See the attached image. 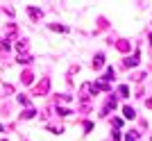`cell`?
<instances>
[{
	"label": "cell",
	"mask_w": 152,
	"mask_h": 141,
	"mask_svg": "<svg viewBox=\"0 0 152 141\" xmlns=\"http://www.w3.org/2000/svg\"><path fill=\"white\" fill-rule=\"evenodd\" d=\"M48 89H50V80H48V77H43V80L34 87V96H45V93H48Z\"/></svg>",
	"instance_id": "1"
},
{
	"label": "cell",
	"mask_w": 152,
	"mask_h": 141,
	"mask_svg": "<svg viewBox=\"0 0 152 141\" xmlns=\"http://www.w3.org/2000/svg\"><path fill=\"white\" fill-rule=\"evenodd\" d=\"M136 64H139V52H134L132 57L125 59V66H136Z\"/></svg>",
	"instance_id": "2"
},
{
	"label": "cell",
	"mask_w": 152,
	"mask_h": 141,
	"mask_svg": "<svg viewBox=\"0 0 152 141\" xmlns=\"http://www.w3.org/2000/svg\"><path fill=\"white\" fill-rule=\"evenodd\" d=\"M102 66H104V55H98V57L93 59V68L98 70V68H102Z\"/></svg>",
	"instance_id": "3"
},
{
	"label": "cell",
	"mask_w": 152,
	"mask_h": 141,
	"mask_svg": "<svg viewBox=\"0 0 152 141\" xmlns=\"http://www.w3.org/2000/svg\"><path fill=\"white\" fill-rule=\"evenodd\" d=\"M32 80H34V75H32L30 70H25V73L20 75V82H23V84H32Z\"/></svg>",
	"instance_id": "4"
},
{
	"label": "cell",
	"mask_w": 152,
	"mask_h": 141,
	"mask_svg": "<svg viewBox=\"0 0 152 141\" xmlns=\"http://www.w3.org/2000/svg\"><path fill=\"white\" fill-rule=\"evenodd\" d=\"M34 114H37V112H34V109H32V107H27V109H25V112H23V114H20V116H23V118H32V116H34Z\"/></svg>",
	"instance_id": "5"
},
{
	"label": "cell",
	"mask_w": 152,
	"mask_h": 141,
	"mask_svg": "<svg viewBox=\"0 0 152 141\" xmlns=\"http://www.w3.org/2000/svg\"><path fill=\"white\" fill-rule=\"evenodd\" d=\"M123 112H125V118H134V116H136V112H134L132 107H125Z\"/></svg>",
	"instance_id": "6"
},
{
	"label": "cell",
	"mask_w": 152,
	"mask_h": 141,
	"mask_svg": "<svg viewBox=\"0 0 152 141\" xmlns=\"http://www.w3.org/2000/svg\"><path fill=\"white\" fill-rule=\"evenodd\" d=\"M116 48H118V50H127V48H129V43H127V41H118V43H116Z\"/></svg>",
	"instance_id": "7"
},
{
	"label": "cell",
	"mask_w": 152,
	"mask_h": 141,
	"mask_svg": "<svg viewBox=\"0 0 152 141\" xmlns=\"http://www.w3.org/2000/svg\"><path fill=\"white\" fill-rule=\"evenodd\" d=\"M18 103H20V105H30V98H27V96H23V93H20V96H18Z\"/></svg>",
	"instance_id": "8"
},
{
	"label": "cell",
	"mask_w": 152,
	"mask_h": 141,
	"mask_svg": "<svg viewBox=\"0 0 152 141\" xmlns=\"http://www.w3.org/2000/svg\"><path fill=\"white\" fill-rule=\"evenodd\" d=\"M118 93H121V96H129V89H127V87H121V89H118Z\"/></svg>",
	"instance_id": "9"
},
{
	"label": "cell",
	"mask_w": 152,
	"mask_h": 141,
	"mask_svg": "<svg viewBox=\"0 0 152 141\" xmlns=\"http://www.w3.org/2000/svg\"><path fill=\"white\" fill-rule=\"evenodd\" d=\"M111 139H114V141H121V132H114V134H111Z\"/></svg>",
	"instance_id": "10"
},
{
	"label": "cell",
	"mask_w": 152,
	"mask_h": 141,
	"mask_svg": "<svg viewBox=\"0 0 152 141\" xmlns=\"http://www.w3.org/2000/svg\"><path fill=\"white\" fill-rule=\"evenodd\" d=\"M125 141H136V134H127V137H125Z\"/></svg>",
	"instance_id": "11"
},
{
	"label": "cell",
	"mask_w": 152,
	"mask_h": 141,
	"mask_svg": "<svg viewBox=\"0 0 152 141\" xmlns=\"http://www.w3.org/2000/svg\"><path fill=\"white\" fill-rule=\"evenodd\" d=\"M148 107H152V96H150V98H148Z\"/></svg>",
	"instance_id": "12"
}]
</instances>
